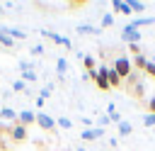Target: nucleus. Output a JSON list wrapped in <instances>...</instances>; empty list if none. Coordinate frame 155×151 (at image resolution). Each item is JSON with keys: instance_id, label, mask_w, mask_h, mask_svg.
Listing matches in <instances>:
<instances>
[{"instance_id": "nucleus-1", "label": "nucleus", "mask_w": 155, "mask_h": 151, "mask_svg": "<svg viewBox=\"0 0 155 151\" xmlns=\"http://www.w3.org/2000/svg\"><path fill=\"white\" fill-rule=\"evenodd\" d=\"M111 68H114V71L121 76V80H126V78L133 73V63H131V58H128V56H116Z\"/></svg>"}, {"instance_id": "nucleus-2", "label": "nucleus", "mask_w": 155, "mask_h": 151, "mask_svg": "<svg viewBox=\"0 0 155 151\" xmlns=\"http://www.w3.org/2000/svg\"><path fill=\"white\" fill-rule=\"evenodd\" d=\"M94 85H97L99 90H111V85H109V66H99V68H97Z\"/></svg>"}, {"instance_id": "nucleus-3", "label": "nucleus", "mask_w": 155, "mask_h": 151, "mask_svg": "<svg viewBox=\"0 0 155 151\" xmlns=\"http://www.w3.org/2000/svg\"><path fill=\"white\" fill-rule=\"evenodd\" d=\"M121 39H124L126 44H138V41H140V32H138L136 27L126 24V27H124V32H121Z\"/></svg>"}, {"instance_id": "nucleus-4", "label": "nucleus", "mask_w": 155, "mask_h": 151, "mask_svg": "<svg viewBox=\"0 0 155 151\" xmlns=\"http://www.w3.org/2000/svg\"><path fill=\"white\" fill-rule=\"evenodd\" d=\"M36 124H39V129H44V132H53V129H56V119L48 117L46 112H39V114H36Z\"/></svg>"}, {"instance_id": "nucleus-5", "label": "nucleus", "mask_w": 155, "mask_h": 151, "mask_svg": "<svg viewBox=\"0 0 155 151\" xmlns=\"http://www.w3.org/2000/svg\"><path fill=\"white\" fill-rule=\"evenodd\" d=\"M104 136V129L102 127H90V129H82L80 132V139L82 141H94V139H102Z\"/></svg>"}, {"instance_id": "nucleus-6", "label": "nucleus", "mask_w": 155, "mask_h": 151, "mask_svg": "<svg viewBox=\"0 0 155 151\" xmlns=\"http://www.w3.org/2000/svg\"><path fill=\"white\" fill-rule=\"evenodd\" d=\"M17 124H22V127H31V124H36V114L34 112H29V110H22V112H17Z\"/></svg>"}, {"instance_id": "nucleus-7", "label": "nucleus", "mask_w": 155, "mask_h": 151, "mask_svg": "<svg viewBox=\"0 0 155 151\" xmlns=\"http://www.w3.org/2000/svg\"><path fill=\"white\" fill-rule=\"evenodd\" d=\"M41 34H44V37H48L51 41H56V44L65 46V49H70V46H73V44H70V39H68V37H63V34H56V32H48V29H44Z\"/></svg>"}, {"instance_id": "nucleus-8", "label": "nucleus", "mask_w": 155, "mask_h": 151, "mask_svg": "<svg viewBox=\"0 0 155 151\" xmlns=\"http://www.w3.org/2000/svg\"><path fill=\"white\" fill-rule=\"evenodd\" d=\"M10 139L12 141H27V127H22V124H15L12 129H10Z\"/></svg>"}, {"instance_id": "nucleus-9", "label": "nucleus", "mask_w": 155, "mask_h": 151, "mask_svg": "<svg viewBox=\"0 0 155 151\" xmlns=\"http://www.w3.org/2000/svg\"><path fill=\"white\" fill-rule=\"evenodd\" d=\"M111 10L119 12V15H133V12H131V5L124 2V0H111Z\"/></svg>"}, {"instance_id": "nucleus-10", "label": "nucleus", "mask_w": 155, "mask_h": 151, "mask_svg": "<svg viewBox=\"0 0 155 151\" xmlns=\"http://www.w3.org/2000/svg\"><path fill=\"white\" fill-rule=\"evenodd\" d=\"M131 27H136V29H140V27H150V24H155V17H136L133 22H128Z\"/></svg>"}, {"instance_id": "nucleus-11", "label": "nucleus", "mask_w": 155, "mask_h": 151, "mask_svg": "<svg viewBox=\"0 0 155 151\" xmlns=\"http://www.w3.org/2000/svg\"><path fill=\"white\" fill-rule=\"evenodd\" d=\"M133 71H145V66H148V58L143 56V54H138V56H133Z\"/></svg>"}, {"instance_id": "nucleus-12", "label": "nucleus", "mask_w": 155, "mask_h": 151, "mask_svg": "<svg viewBox=\"0 0 155 151\" xmlns=\"http://www.w3.org/2000/svg\"><path fill=\"white\" fill-rule=\"evenodd\" d=\"M107 117H109L111 122H116V124L121 122V114H119V110H116V105H114V102H109V105H107Z\"/></svg>"}, {"instance_id": "nucleus-13", "label": "nucleus", "mask_w": 155, "mask_h": 151, "mask_svg": "<svg viewBox=\"0 0 155 151\" xmlns=\"http://www.w3.org/2000/svg\"><path fill=\"white\" fill-rule=\"evenodd\" d=\"M2 32H7L15 41H19V39H27V32H19V29H12V27H0Z\"/></svg>"}, {"instance_id": "nucleus-14", "label": "nucleus", "mask_w": 155, "mask_h": 151, "mask_svg": "<svg viewBox=\"0 0 155 151\" xmlns=\"http://www.w3.org/2000/svg\"><path fill=\"white\" fill-rule=\"evenodd\" d=\"M82 66H85V71H87V76H90V73H94V71H97V63H94V56H82Z\"/></svg>"}, {"instance_id": "nucleus-15", "label": "nucleus", "mask_w": 155, "mask_h": 151, "mask_svg": "<svg viewBox=\"0 0 155 151\" xmlns=\"http://www.w3.org/2000/svg\"><path fill=\"white\" fill-rule=\"evenodd\" d=\"M109 85L111 88H121L124 85V80H121V76L114 71V68H109Z\"/></svg>"}, {"instance_id": "nucleus-16", "label": "nucleus", "mask_w": 155, "mask_h": 151, "mask_svg": "<svg viewBox=\"0 0 155 151\" xmlns=\"http://www.w3.org/2000/svg\"><path fill=\"white\" fill-rule=\"evenodd\" d=\"M116 132H119V136H128V134L133 132V127H131V122H124V119H121V122L116 124Z\"/></svg>"}, {"instance_id": "nucleus-17", "label": "nucleus", "mask_w": 155, "mask_h": 151, "mask_svg": "<svg viewBox=\"0 0 155 151\" xmlns=\"http://www.w3.org/2000/svg\"><path fill=\"white\" fill-rule=\"evenodd\" d=\"M0 44H2V46H7V49H12L17 41H15V39H12L7 32H2V29H0Z\"/></svg>"}, {"instance_id": "nucleus-18", "label": "nucleus", "mask_w": 155, "mask_h": 151, "mask_svg": "<svg viewBox=\"0 0 155 151\" xmlns=\"http://www.w3.org/2000/svg\"><path fill=\"white\" fill-rule=\"evenodd\" d=\"M111 24H114V15H111V12L102 15V22H99V27H102V29H109Z\"/></svg>"}, {"instance_id": "nucleus-19", "label": "nucleus", "mask_w": 155, "mask_h": 151, "mask_svg": "<svg viewBox=\"0 0 155 151\" xmlns=\"http://www.w3.org/2000/svg\"><path fill=\"white\" fill-rule=\"evenodd\" d=\"M0 117H2V119H15V122H17V112H15L12 107H2V110H0Z\"/></svg>"}, {"instance_id": "nucleus-20", "label": "nucleus", "mask_w": 155, "mask_h": 151, "mask_svg": "<svg viewBox=\"0 0 155 151\" xmlns=\"http://www.w3.org/2000/svg\"><path fill=\"white\" fill-rule=\"evenodd\" d=\"M78 32H80V34H97L99 29L92 27V24H78Z\"/></svg>"}, {"instance_id": "nucleus-21", "label": "nucleus", "mask_w": 155, "mask_h": 151, "mask_svg": "<svg viewBox=\"0 0 155 151\" xmlns=\"http://www.w3.org/2000/svg\"><path fill=\"white\" fill-rule=\"evenodd\" d=\"M128 5H131V12H143L145 10V2H140V0H131Z\"/></svg>"}, {"instance_id": "nucleus-22", "label": "nucleus", "mask_w": 155, "mask_h": 151, "mask_svg": "<svg viewBox=\"0 0 155 151\" xmlns=\"http://www.w3.org/2000/svg\"><path fill=\"white\" fill-rule=\"evenodd\" d=\"M12 90H15V93H24V90H27V83H24L22 78H17V80L12 83Z\"/></svg>"}, {"instance_id": "nucleus-23", "label": "nucleus", "mask_w": 155, "mask_h": 151, "mask_svg": "<svg viewBox=\"0 0 155 151\" xmlns=\"http://www.w3.org/2000/svg\"><path fill=\"white\" fill-rule=\"evenodd\" d=\"M143 93H145V88H143V83H136V85H133V88H131V95H136V97H138V100H140V97H143Z\"/></svg>"}, {"instance_id": "nucleus-24", "label": "nucleus", "mask_w": 155, "mask_h": 151, "mask_svg": "<svg viewBox=\"0 0 155 151\" xmlns=\"http://www.w3.org/2000/svg\"><path fill=\"white\" fill-rule=\"evenodd\" d=\"M56 71L63 76V73L68 71V61H65V58H58V61H56Z\"/></svg>"}, {"instance_id": "nucleus-25", "label": "nucleus", "mask_w": 155, "mask_h": 151, "mask_svg": "<svg viewBox=\"0 0 155 151\" xmlns=\"http://www.w3.org/2000/svg\"><path fill=\"white\" fill-rule=\"evenodd\" d=\"M19 76H22V80H24V83H27V80H29V83H31V80H36V73H34V71H19Z\"/></svg>"}, {"instance_id": "nucleus-26", "label": "nucleus", "mask_w": 155, "mask_h": 151, "mask_svg": "<svg viewBox=\"0 0 155 151\" xmlns=\"http://www.w3.org/2000/svg\"><path fill=\"white\" fill-rule=\"evenodd\" d=\"M56 124H58L61 129H70V127H73V122H70L68 117H58V119H56Z\"/></svg>"}, {"instance_id": "nucleus-27", "label": "nucleus", "mask_w": 155, "mask_h": 151, "mask_svg": "<svg viewBox=\"0 0 155 151\" xmlns=\"http://www.w3.org/2000/svg\"><path fill=\"white\" fill-rule=\"evenodd\" d=\"M29 54H31V56H41V54H44V44H34V46L29 49Z\"/></svg>"}, {"instance_id": "nucleus-28", "label": "nucleus", "mask_w": 155, "mask_h": 151, "mask_svg": "<svg viewBox=\"0 0 155 151\" xmlns=\"http://www.w3.org/2000/svg\"><path fill=\"white\" fill-rule=\"evenodd\" d=\"M143 73H145V76H150V78L155 80V63H153V61H148V66H145V71H143Z\"/></svg>"}, {"instance_id": "nucleus-29", "label": "nucleus", "mask_w": 155, "mask_h": 151, "mask_svg": "<svg viewBox=\"0 0 155 151\" xmlns=\"http://www.w3.org/2000/svg\"><path fill=\"white\" fill-rule=\"evenodd\" d=\"M143 124H145V127H155V114H150V112H148V114L143 117Z\"/></svg>"}, {"instance_id": "nucleus-30", "label": "nucleus", "mask_w": 155, "mask_h": 151, "mask_svg": "<svg viewBox=\"0 0 155 151\" xmlns=\"http://www.w3.org/2000/svg\"><path fill=\"white\" fill-rule=\"evenodd\" d=\"M128 51H131V54H133V56H138V54H143V51H140V46H138V44H128Z\"/></svg>"}, {"instance_id": "nucleus-31", "label": "nucleus", "mask_w": 155, "mask_h": 151, "mask_svg": "<svg viewBox=\"0 0 155 151\" xmlns=\"http://www.w3.org/2000/svg\"><path fill=\"white\" fill-rule=\"evenodd\" d=\"M51 90H53V88H51V85H46V88L41 90V95H39V97H41V100H46V97L51 95Z\"/></svg>"}, {"instance_id": "nucleus-32", "label": "nucleus", "mask_w": 155, "mask_h": 151, "mask_svg": "<svg viewBox=\"0 0 155 151\" xmlns=\"http://www.w3.org/2000/svg\"><path fill=\"white\" fill-rule=\"evenodd\" d=\"M148 112H150V114H155V95L148 100Z\"/></svg>"}, {"instance_id": "nucleus-33", "label": "nucleus", "mask_w": 155, "mask_h": 151, "mask_svg": "<svg viewBox=\"0 0 155 151\" xmlns=\"http://www.w3.org/2000/svg\"><path fill=\"white\" fill-rule=\"evenodd\" d=\"M109 122H111V119H109L107 114H102V117H99V124H109Z\"/></svg>"}, {"instance_id": "nucleus-34", "label": "nucleus", "mask_w": 155, "mask_h": 151, "mask_svg": "<svg viewBox=\"0 0 155 151\" xmlns=\"http://www.w3.org/2000/svg\"><path fill=\"white\" fill-rule=\"evenodd\" d=\"M150 61H153V63H155V56H153V58H150Z\"/></svg>"}, {"instance_id": "nucleus-35", "label": "nucleus", "mask_w": 155, "mask_h": 151, "mask_svg": "<svg viewBox=\"0 0 155 151\" xmlns=\"http://www.w3.org/2000/svg\"><path fill=\"white\" fill-rule=\"evenodd\" d=\"M0 15H2V5H0Z\"/></svg>"}, {"instance_id": "nucleus-36", "label": "nucleus", "mask_w": 155, "mask_h": 151, "mask_svg": "<svg viewBox=\"0 0 155 151\" xmlns=\"http://www.w3.org/2000/svg\"><path fill=\"white\" fill-rule=\"evenodd\" d=\"M78 151H85V149H78Z\"/></svg>"}]
</instances>
